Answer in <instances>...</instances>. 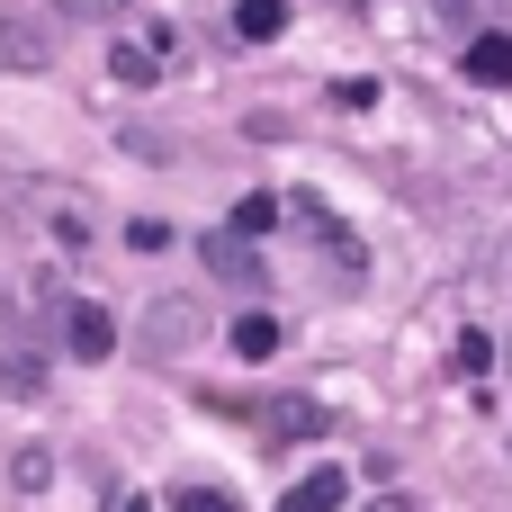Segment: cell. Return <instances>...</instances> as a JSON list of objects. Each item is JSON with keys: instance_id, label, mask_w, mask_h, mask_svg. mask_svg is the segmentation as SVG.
Returning <instances> with one entry per match:
<instances>
[{"instance_id": "obj_1", "label": "cell", "mask_w": 512, "mask_h": 512, "mask_svg": "<svg viewBox=\"0 0 512 512\" xmlns=\"http://www.w3.org/2000/svg\"><path fill=\"white\" fill-rule=\"evenodd\" d=\"M45 63H54V27L0 9V72H45Z\"/></svg>"}, {"instance_id": "obj_2", "label": "cell", "mask_w": 512, "mask_h": 512, "mask_svg": "<svg viewBox=\"0 0 512 512\" xmlns=\"http://www.w3.org/2000/svg\"><path fill=\"white\" fill-rule=\"evenodd\" d=\"M342 495H351V477H342V468H306V477L279 495V512H342Z\"/></svg>"}, {"instance_id": "obj_3", "label": "cell", "mask_w": 512, "mask_h": 512, "mask_svg": "<svg viewBox=\"0 0 512 512\" xmlns=\"http://www.w3.org/2000/svg\"><path fill=\"white\" fill-rule=\"evenodd\" d=\"M63 342H72L81 360H108V351H117V324H108V306H72V315H63Z\"/></svg>"}, {"instance_id": "obj_4", "label": "cell", "mask_w": 512, "mask_h": 512, "mask_svg": "<svg viewBox=\"0 0 512 512\" xmlns=\"http://www.w3.org/2000/svg\"><path fill=\"white\" fill-rule=\"evenodd\" d=\"M162 54H171V45H162V36H153V45H144V36H126V45H117V54H108V72H117V81H126V90H144V81H162Z\"/></svg>"}, {"instance_id": "obj_5", "label": "cell", "mask_w": 512, "mask_h": 512, "mask_svg": "<svg viewBox=\"0 0 512 512\" xmlns=\"http://www.w3.org/2000/svg\"><path fill=\"white\" fill-rule=\"evenodd\" d=\"M207 270H216V279H234V288H261V261H252V243H243V234H207Z\"/></svg>"}, {"instance_id": "obj_6", "label": "cell", "mask_w": 512, "mask_h": 512, "mask_svg": "<svg viewBox=\"0 0 512 512\" xmlns=\"http://www.w3.org/2000/svg\"><path fill=\"white\" fill-rule=\"evenodd\" d=\"M0 396L36 405V396H45V360H36V351H0Z\"/></svg>"}, {"instance_id": "obj_7", "label": "cell", "mask_w": 512, "mask_h": 512, "mask_svg": "<svg viewBox=\"0 0 512 512\" xmlns=\"http://www.w3.org/2000/svg\"><path fill=\"white\" fill-rule=\"evenodd\" d=\"M279 27H288V0H234V36L243 45H270Z\"/></svg>"}, {"instance_id": "obj_8", "label": "cell", "mask_w": 512, "mask_h": 512, "mask_svg": "<svg viewBox=\"0 0 512 512\" xmlns=\"http://www.w3.org/2000/svg\"><path fill=\"white\" fill-rule=\"evenodd\" d=\"M468 72L504 90V81H512V36H477V45H468Z\"/></svg>"}, {"instance_id": "obj_9", "label": "cell", "mask_w": 512, "mask_h": 512, "mask_svg": "<svg viewBox=\"0 0 512 512\" xmlns=\"http://www.w3.org/2000/svg\"><path fill=\"white\" fill-rule=\"evenodd\" d=\"M234 351L243 360H270L279 351V315H234Z\"/></svg>"}, {"instance_id": "obj_10", "label": "cell", "mask_w": 512, "mask_h": 512, "mask_svg": "<svg viewBox=\"0 0 512 512\" xmlns=\"http://www.w3.org/2000/svg\"><path fill=\"white\" fill-rule=\"evenodd\" d=\"M270 225H279V198H243V207H234V234H243V243H261Z\"/></svg>"}, {"instance_id": "obj_11", "label": "cell", "mask_w": 512, "mask_h": 512, "mask_svg": "<svg viewBox=\"0 0 512 512\" xmlns=\"http://www.w3.org/2000/svg\"><path fill=\"white\" fill-rule=\"evenodd\" d=\"M270 432L297 441V432H324V405H270Z\"/></svg>"}, {"instance_id": "obj_12", "label": "cell", "mask_w": 512, "mask_h": 512, "mask_svg": "<svg viewBox=\"0 0 512 512\" xmlns=\"http://www.w3.org/2000/svg\"><path fill=\"white\" fill-rule=\"evenodd\" d=\"M171 512H243V504H234V495H216V486H180Z\"/></svg>"}, {"instance_id": "obj_13", "label": "cell", "mask_w": 512, "mask_h": 512, "mask_svg": "<svg viewBox=\"0 0 512 512\" xmlns=\"http://www.w3.org/2000/svg\"><path fill=\"white\" fill-rule=\"evenodd\" d=\"M18 486L45 495V486H54V459H45V450H18Z\"/></svg>"}, {"instance_id": "obj_14", "label": "cell", "mask_w": 512, "mask_h": 512, "mask_svg": "<svg viewBox=\"0 0 512 512\" xmlns=\"http://www.w3.org/2000/svg\"><path fill=\"white\" fill-rule=\"evenodd\" d=\"M126 243H135V252H162V243H171V225H162V216H135V225H126Z\"/></svg>"}, {"instance_id": "obj_15", "label": "cell", "mask_w": 512, "mask_h": 512, "mask_svg": "<svg viewBox=\"0 0 512 512\" xmlns=\"http://www.w3.org/2000/svg\"><path fill=\"white\" fill-rule=\"evenodd\" d=\"M63 18H117V9H135V0H54Z\"/></svg>"}, {"instance_id": "obj_16", "label": "cell", "mask_w": 512, "mask_h": 512, "mask_svg": "<svg viewBox=\"0 0 512 512\" xmlns=\"http://www.w3.org/2000/svg\"><path fill=\"white\" fill-rule=\"evenodd\" d=\"M369 512H414V504H405V495H378V504H369Z\"/></svg>"}, {"instance_id": "obj_17", "label": "cell", "mask_w": 512, "mask_h": 512, "mask_svg": "<svg viewBox=\"0 0 512 512\" xmlns=\"http://www.w3.org/2000/svg\"><path fill=\"white\" fill-rule=\"evenodd\" d=\"M126 512H153V504H126Z\"/></svg>"}]
</instances>
